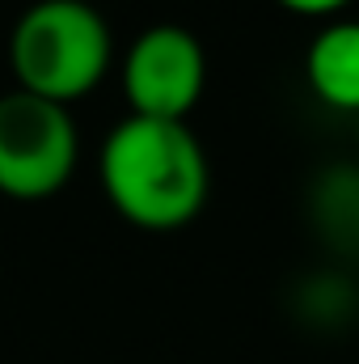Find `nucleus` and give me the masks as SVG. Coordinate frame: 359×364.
I'll use <instances>...</instances> for the list:
<instances>
[{
	"label": "nucleus",
	"mask_w": 359,
	"mask_h": 364,
	"mask_svg": "<svg viewBox=\"0 0 359 364\" xmlns=\"http://www.w3.org/2000/svg\"><path fill=\"white\" fill-rule=\"evenodd\" d=\"M101 191L110 208L148 233L190 225L211 191V166L186 123L127 114L101 144Z\"/></svg>",
	"instance_id": "obj_1"
},
{
	"label": "nucleus",
	"mask_w": 359,
	"mask_h": 364,
	"mask_svg": "<svg viewBox=\"0 0 359 364\" xmlns=\"http://www.w3.org/2000/svg\"><path fill=\"white\" fill-rule=\"evenodd\" d=\"M114 60V38L89 0H34L9 38V68L21 93L72 106L101 85Z\"/></svg>",
	"instance_id": "obj_2"
},
{
	"label": "nucleus",
	"mask_w": 359,
	"mask_h": 364,
	"mask_svg": "<svg viewBox=\"0 0 359 364\" xmlns=\"http://www.w3.org/2000/svg\"><path fill=\"white\" fill-rule=\"evenodd\" d=\"M81 161V132L68 106L34 93L0 97V195L38 203L60 195Z\"/></svg>",
	"instance_id": "obj_3"
},
{
	"label": "nucleus",
	"mask_w": 359,
	"mask_h": 364,
	"mask_svg": "<svg viewBox=\"0 0 359 364\" xmlns=\"http://www.w3.org/2000/svg\"><path fill=\"white\" fill-rule=\"evenodd\" d=\"M118 81L131 114L186 123L207 90V51L186 26H148L127 47Z\"/></svg>",
	"instance_id": "obj_4"
},
{
	"label": "nucleus",
	"mask_w": 359,
	"mask_h": 364,
	"mask_svg": "<svg viewBox=\"0 0 359 364\" xmlns=\"http://www.w3.org/2000/svg\"><path fill=\"white\" fill-rule=\"evenodd\" d=\"M304 81L330 110L359 114V21H326L304 51Z\"/></svg>",
	"instance_id": "obj_5"
},
{
	"label": "nucleus",
	"mask_w": 359,
	"mask_h": 364,
	"mask_svg": "<svg viewBox=\"0 0 359 364\" xmlns=\"http://www.w3.org/2000/svg\"><path fill=\"white\" fill-rule=\"evenodd\" d=\"M287 13H300V17H334L343 13L351 0H279Z\"/></svg>",
	"instance_id": "obj_6"
}]
</instances>
